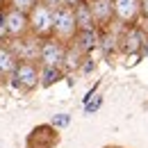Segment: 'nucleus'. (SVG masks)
<instances>
[{
  "label": "nucleus",
  "mask_w": 148,
  "mask_h": 148,
  "mask_svg": "<svg viewBox=\"0 0 148 148\" xmlns=\"http://www.w3.org/2000/svg\"><path fill=\"white\" fill-rule=\"evenodd\" d=\"M30 27L37 39H48L53 34V23H55V12L48 5H34L32 14H30Z\"/></svg>",
  "instance_id": "obj_1"
},
{
  "label": "nucleus",
  "mask_w": 148,
  "mask_h": 148,
  "mask_svg": "<svg viewBox=\"0 0 148 148\" xmlns=\"http://www.w3.org/2000/svg\"><path fill=\"white\" fill-rule=\"evenodd\" d=\"M64 55H66V46H64L59 39L48 37V39L41 41V48H39V64H41V66L62 69Z\"/></svg>",
  "instance_id": "obj_2"
},
{
  "label": "nucleus",
  "mask_w": 148,
  "mask_h": 148,
  "mask_svg": "<svg viewBox=\"0 0 148 148\" xmlns=\"http://www.w3.org/2000/svg\"><path fill=\"white\" fill-rule=\"evenodd\" d=\"M53 34L55 39H59L62 43L64 41H73L75 34H77V25H75V16H73V9L69 7H59L55 9V23H53Z\"/></svg>",
  "instance_id": "obj_3"
},
{
  "label": "nucleus",
  "mask_w": 148,
  "mask_h": 148,
  "mask_svg": "<svg viewBox=\"0 0 148 148\" xmlns=\"http://www.w3.org/2000/svg\"><path fill=\"white\" fill-rule=\"evenodd\" d=\"M39 69L34 62H18V66H16V71L14 75L9 77L12 80V84L18 89V91H32V89H37L39 87Z\"/></svg>",
  "instance_id": "obj_4"
},
{
  "label": "nucleus",
  "mask_w": 148,
  "mask_h": 148,
  "mask_svg": "<svg viewBox=\"0 0 148 148\" xmlns=\"http://www.w3.org/2000/svg\"><path fill=\"white\" fill-rule=\"evenodd\" d=\"M59 144V130L50 123H43L32 128V132L25 139V148H55Z\"/></svg>",
  "instance_id": "obj_5"
},
{
  "label": "nucleus",
  "mask_w": 148,
  "mask_h": 148,
  "mask_svg": "<svg viewBox=\"0 0 148 148\" xmlns=\"http://www.w3.org/2000/svg\"><path fill=\"white\" fill-rule=\"evenodd\" d=\"M144 41H146L144 30H141V27H137V25H132V27H128V30L119 37V50H121V53H125V55H130V57H134V55H139V53H141Z\"/></svg>",
  "instance_id": "obj_6"
},
{
  "label": "nucleus",
  "mask_w": 148,
  "mask_h": 148,
  "mask_svg": "<svg viewBox=\"0 0 148 148\" xmlns=\"http://www.w3.org/2000/svg\"><path fill=\"white\" fill-rule=\"evenodd\" d=\"M112 5H114V16L128 27H132L141 14L139 0H112Z\"/></svg>",
  "instance_id": "obj_7"
},
{
  "label": "nucleus",
  "mask_w": 148,
  "mask_h": 148,
  "mask_svg": "<svg viewBox=\"0 0 148 148\" xmlns=\"http://www.w3.org/2000/svg\"><path fill=\"white\" fill-rule=\"evenodd\" d=\"M9 48L14 50V55L18 57V62H39L41 41L39 39H14V43Z\"/></svg>",
  "instance_id": "obj_8"
},
{
  "label": "nucleus",
  "mask_w": 148,
  "mask_h": 148,
  "mask_svg": "<svg viewBox=\"0 0 148 148\" xmlns=\"http://www.w3.org/2000/svg\"><path fill=\"white\" fill-rule=\"evenodd\" d=\"M5 23H7V34L12 39H23V34L30 30L27 16L23 12H18V9H9L5 14Z\"/></svg>",
  "instance_id": "obj_9"
},
{
  "label": "nucleus",
  "mask_w": 148,
  "mask_h": 148,
  "mask_svg": "<svg viewBox=\"0 0 148 148\" xmlns=\"http://www.w3.org/2000/svg\"><path fill=\"white\" fill-rule=\"evenodd\" d=\"M91 14H93V21H96V27H107L114 18V5L112 0H93L91 5Z\"/></svg>",
  "instance_id": "obj_10"
},
{
  "label": "nucleus",
  "mask_w": 148,
  "mask_h": 148,
  "mask_svg": "<svg viewBox=\"0 0 148 148\" xmlns=\"http://www.w3.org/2000/svg\"><path fill=\"white\" fill-rule=\"evenodd\" d=\"M75 16V25H77V32H87V30H96V21L91 14V5H87L84 0L73 9Z\"/></svg>",
  "instance_id": "obj_11"
},
{
  "label": "nucleus",
  "mask_w": 148,
  "mask_h": 148,
  "mask_svg": "<svg viewBox=\"0 0 148 148\" xmlns=\"http://www.w3.org/2000/svg\"><path fill=\"white\" fill-rule=\"evenodd\" d=\"M100 43V34L96 30H87V32H77L73 39V46L82 53V55H89L93 48H98Z\"/></svg>",
  "instance_id": "obj_12"
},
{
  "label": "nucleus",
  "mask_w": 148,
  "mask_h": 148,
  "mask_svg": "<svg viewBox=\"0 0 148 148\" xmlns=\"http://www.w3.org/2000/svg\"><path fill=\"white\" fill-rule=\"evenodd\" d=\"M16 66H18V57L14 55V50L9 48V46H0V80L2 77H12L14 71H16Z\"/></svg>",
  "instance_id": "obj_13"
},
{
  "label": "nucleus",
  "mask_w": 148,
  "mask_h": 148,
  "mask_svg": "<svg viewBox=\"0 0 148 148\" xmlns=\"http://www.w3.org/2000/svg\"><path fill=\"white\" fill-rule=\"evenodd\" d=\"M84 57L77 48H75L73 43L71 46H66V55H64V64H62V71H77L80 66H82V62H84Z\"/></svg>",
  "instance_id": "obj_14"
},
{
  "label": "nucleus",
  "mask_w": 148,
  "mask_h": 148,
  "mask_svg": "<svg viewBox=\"0 0 148 148\" xmlns=\"http://www.w3.org/2000/svg\"><path fill=\"white\" fill-rule=\"evenodd\" d=\"M82 105H84V112L87 114H96L103 105V96L98 93V84H93L91 89L87 91V96L82 98Z\"/></svg>",
  "instance_id": "obj_15"
},
{
  "label": "nucleus",
  "mask_w": 148,
  "mask_h": 148,
  "mask_svg": "<svg viewBox=\"0 0 148 148\" xmlns=\"http://www.w3.org/2000/svg\"><path fill=\"white\" fill-rule=\"evenodd\" d=\"M62 77H64V71H62V69L41 66V71H39V84H41V87H53V84H57Z\"/></svg>",
  "instance_id": "obj_16"
},
{
  "label": "nucleus",
  "mask_w": 148,
  "mask_h": 148,
  "mask_svg": "<svg viewBox=\"0 0 148 148\" xmlns=\"http://www.w3.org/2000/svg\"><path fill=\"white\" fill-rule=\"evenodd\" d=\"M98 46L103 48V53H105V55H112L114 50H119V39L114 37V34H110V32H103Z\"/></svg>",
  "instance_id": "obj_17"
},
{
  "label": "nucleus",
  "mask_w": 148,
  "mask_h": 148,
  "mask_svg": "<svg viewBox=\"0 0 148 148\" xmlns=\"http://www.w3.org/2000/svg\"><path fill=\"white\" fill-rule=\"evenodd\" d=\"M69 123H71V114H66V112L55 114V116H53V121H50V125H53V128H57V130H64Z\"/></svg>",
  "instance_id": "obj_18"
},
{
  "label": "nucleus",
  "mask_w": 148,
  "mask_h": 148,
  "mask_svg": "<svg viewBox=\"0 0 148 148\" xmlns=\"http://www.w3.org/2000/svg\"><path fill=\"white\" fill-rule=\"evenodd\" d=\"M12 9H18V12H32L34 9V5H37V0H12Z\"/></svg>",
  "instance_id": "obj_19"
},
{
  "label": "nucleus",
  "mask_w": 148,
  "mask_h": 148,
  "mask_svg": "<svg viewBox=\"0 0 148 148\" xmlns=\"http://www.w3.org/2000/svg\"><path fill=\"white\" fill-rule=\"evenodd\" d=\"M9 37L7 34V23H5V14H0V46H2V41Z\"/></svg>",
  "instance_id": "obj_20"
},
{
  "label": "nucleus",
  "mask_w": 148,
  "mask_h": 148,
  "mask_svg": "<svg viewBox=\"0 0 148 148\" xmlns=\"http://www.w3.org/2000/svg\"><path fill=\"white\" fill-rule=\"evenodd\" d=\"M139 9H141V14L148 18V0H141V2H139Z\"/></svg>",
  "instance_id": "obj_21"
},
{
  "label": "nucleus",
  "mask_w": 148,
  "mask_h": 148,
  "mask_svg": "<svg viewBox=\"0 0 148 148\" xmlns=\"http://www.w3.org/2000/svg\"><path fill=\"white\" fill-rule=\"evenodd\" d=\"M62 2H64V7H69V9H71V7H77L82 0H62Z\"/></svg>",
  "instance_id": "obj_22"
},
{
  "label": "nucleus",
  "mask_w": 148,
  "mask_h": 148,
  "mask_svg": "<svg viewBox=\"0 0 148 148\" xmlns=\"http://www.w3.org/2000/svg\"><path fill=\"white\" fill-rule=\"evenodd\" d=\"M141 53H144V55H148V37H146V41H144V48H141Z\"/></svg>",
  "instance_id": "obj_23"
},
{
  "label": "nucleus",
  "mask_w": 148,
  "mask_h": 148,
  "mask_svg": "<svg viewBox=\"0 0 148 148\" xmlns=\"http://www.w3.org/2000/svg\"><path fill=\"white\" fill-rule=\"evenodd\" d=\"M105 148H123V146H105Z\"/></svg>",
  "instance_id": "obj_24"
},
{
  "label": "nucleus",
  "mask_w": 148,
  "mask_h": 148,
  "mask_svg": "<svg viewBox=\"0 0 148 148\" xmlns=\"http://www.w3.org/2000/svg\"><path fill=\"white\" fill-rule=\"evenodd\" d=\"M0 2H2V0H0Z\"/></svg>",
  "instance_id": "obj_25"
}]
</instances>
